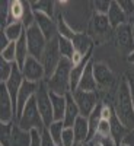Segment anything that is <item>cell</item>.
<instances>
[{"mask_svg":"<svg viewBox=\"0 0 134 146\" xmlns=\"http://www.w3.org/2000/svg\"><path fill=\"white\" fill-rule=\"evenodd\" d=\"M114 113L128 130L134 129V105H133L127 79L124 76L119 80L118 89H117V98L114 102Z\"/></svg>","mask_w":134,"mask_h":146,"instance_id":"6da1fadb","label":"cell"},{"mask_svg":"<svg viewBox=\"0 0 134 146\" xmlns=\"http://www.w3.org/2000/svg\"><path fill=\"white\" fill-rule=\"evenodd\" d=\"M73 64L69 58H61L58 63L55 72L50 79H47L45 83L50 92L57 94V95H67L70 94V73H71Z\"/></svg>","mask_w":134,"mask_h":146,"instance_id":"7a4b0ae2","label":"cell"},{"mask_svg":"<svg viewBox=\"0 0 134 146\" xmlns=\"http://www.w3.org/2000/svg\"><path fill=\"white\" fill-rule=\"evenodd\" d=\"M16 124L22 130H25V131H31V130L44 131L45 130V124H44V120H42V117L40 114V110H38V105H36L35 96L25 105L22 114L16 120Z\"/></svg>","mask_w":134,"mask_h":146,"instance_id":"3957f363","label":"cell"},{"mask_svg":"<svg viewBox=\"0 0 134 146\" xmlns=\"http://www.w3.org/2000/svg\"><path fill=\"white\" fill-rule=\"evenodd\" d=\"M35 101L38 105L40 114L44 120L45 129L50 127L54 123V113H53V104H51V98H50V89H48L45 80L38 83V89L35 94Z\"/></svg>","mask_w":134,"mask_h":146,"instance_id":"277c9868","label":"cell"},{"mask_svg":"<svg viewBox=\"0 0 134 146\" xmlns=\"http://www.w3.org/2000/svg\"><path fill=\"white\" fill-rule=\"evenodd\" d=\"M58 36V35H57ZM57 36L53 40L48 41L45 50L42 53V57H41V63L44 66V70H45V80L50 79L53 76V73L55 72L58 63L61 62V54H60V48H58V40Z\"/></svg>","mask_w":134,"mask_h":146,"instance_id":"5b68a950","label":"cell"},{"mask_svg":"<svg viewBox=\"0 0 134 146\" xmlns=\"http://www.w3.org/2000/svg\"><path fill=\"white\" fill-rule=\"evenodd\" d=\"M26 34V41H28V48H29V54L35 58L41 60L42 53L45 50V47L48 44V40L45 38V35L41 32L36 23H34L32 27L25 29Z\"/></svg>","mask_w":134,"mask_h":146,"instance_id":"8992f818","label":"cell"},{"mask_svg":"<svg viewBox=\"0 0 134 146\" xmlns=\"http://www.w3.org/2000/svg\"><path fill=\"white\" fill-rule=\"evenodd\" d=\"M73 95V100L77 104L79 107V111H80V115L83 117H89L90 113L96 108V105L99 104V98H98V91L96 92H88V91H75L71 94Z\"/></svg>","mask_w":134,"mask_h":146,"instance_id":"52a82bcc","label":"cell"},{"mask_svg":"<svg viewBox=\"0 0 134 146\" xmlns=\"http://www.w3.org/2000/svg\"><path fill=\"white\" fill-rule=\"evenodd\" d=\"M13 118L16 120V110L13 101H12L5 83H0V123H13Z\"/></svg>","mask_w":134,"mask_h":146,"instance_id":"ba28073f","label":"cell"},{"mask_svg":"<svg viewBox=\"0 0 134 146\" xmlns=\"http://www.w3.org/2000/svg\"><path fill=\"white\" fill-rule=\"evenodd\" d=\"M22 75L26 80L29 82H35V83H40L42 80H45V70L44 66L41 63V60L35 58L32 56L28 57V60L25 62V64L22 66Z\"/></svg>","mask_w":134,"mask_h":146,"instance_id":"9c48e42d","label":"cell"},{"mask_svg":"<svg viewBox=\"0 0 134 146\" xmlns=\"http://www.w3.org/2000/svg\"><path fill=\"white\" fill-rule=\"evenodd\" d=\"M36 89H38V83L29 82V80H26V79L23 80L22 86H20V89H19V94H18V101H16V120H18V117L22 114L25 105L35 96Z\"/></svg>","mask_w":134,"mask_h":146,"instance_id":"30bf717a","label":"cell"},{"mask_svg":"<svg viewBox=\"0 0 134 146\" xmlns=\"http://www.w3.org/2000/svg\"><path fill=\"white\" fill-rule=\"evenodd\" d=\"M93 76H95L98 88H102V89L111 88L115 80L112 70L105 63H93Z\"/></svg>","mask_w":134,"mask_h":146,"instance_id":"8fae6325","label":"cell"},{"mask_svg":"<svg viewBox=\"0 0 134 146\" xmlns=\"http://www.w3.org/2000/svg\"><path fill=\"white\" fill-rule=\"evenodd\" d=\"M23 80H25V78H23L22 75V70L20 67L15 63V67H13V73H12V76L9 78V80L5 83V86L10 95L12 101H13V105H15V110H16V101H18V94H19V89L22 86Z\"/></svg>","mask_w":134,"mask_h":146,"instance_id":"7c38bea8","label":"cell"},{"mask_svg":"<svg viewBox=\"0 0 134 146\" xmlns=\"http://www.w3.org/2000/svg\"><path fill=\"white\" fill-rule=\"evenodd\" d=\"M117 31V44L123 51H128V54L134 50V35H133V28L130 23L121 25Z\"/></svg>","mask_w":134,"mask_h":146,"instance_id":"4fadbf2b","label":"cell"},{"mask_svg":"<svg viewBox=\"0 0 134 146\" xmlns=\"http://www.w3.org/2000/svg\"><path fill=\"white\" fill-rule=\"evenodd\" d=\"M35 23L38 25V28L41 29V32L45 35V38L48 41L55 38L58 35L57 22L51 16H47V15H42V13H35Z\"/></svg>","mask_w":134,"mask_h":146,"instance_id":"5bb4252c","label":"cell"},{"mask_svg":"<svg viewBox=\"0 0 134 146\" xmlns=\"http://www.w3.org/2000/svg\"><path fill=\"white\" fill-rule=\"evenodd\" d=\"M106 16H108L109 25H111L112 29H117L121 25L128 23V18L124 13V10L121 9V6L118 5V2H111V7H109V12Z\"/></svg>","mask_w":134,"mask_h":146,"instance_id":"9a60e30c","label":"cell"},{"mask_svg":"<svg viewBox=\"0 0 134 146\" xmlns=\"http://www.w3.org/2000/svg\"><path fill=\"white\" fill-rule=\"evenodd\" d=\"M31 145V133L22 130L16 123L12 130V135L6 143H2V146H29Z\"/></svg>","mask_w":134,"mask_h":146,"instance_id":"2e32d148","label":"cell"},{"mask_svg":"<svg viewBox=\"0 0 134 146\" xmlns=\"http://www.w3.org/2000/svg\"><path fill=\"white\" fill-rule=\"evenodd\" d=\"M77 89L88 91V92H96L98 91V85H96V80H95V76H93V60H90L86 66V69H84Z\"/></svg>","mask_w":134,"mask_h":146,"instance_id":"e0dca14e","label":"cell"},{"mask_svg":"<svg viewBox=\"0 0 134 146\" xmlns=\"http://www.w3.org/2000/svg\"><path fill=\"white\" fill-rule=\"evenodd\" d=\"M66 100H67V104H66V113H64L63 123H64L66 127H73V124L76 123V120L80 117V111H79L77 104L73 100L71 94L66 95Z\"/></svg>","mask_w":134,"mask_h":146,"instance_id":"ac0fdd59","label":"cell"},{"mask_svg":"<svg viewBox=\"0 0 134 146\" xmlns=\"http://www.w3.org/2000/svg\"><path fill=\"white\" fill-rule=\"evenodd\" d=\"M71 41H73V45H75V51L82 56H88L93 50V41L90 40L89 35L83 32H77Z\"/></svg>","mask_w":134,"mask_h":146,"instance_id":"d6986e66","label":"cell"},{"mask_svg":"<svg viewBox=\"0 0 134 146\" xmlns=\"http://www.w3.org/2000/svg\"><path fill=\"white\" fill-rule=\"evenodd\" d=\"M73 131H75V136H76V142L79 143H89V123H88V118L80 115L76 123L73 124Z\"/></svg>","mask_w":134,"mask_h":146,"instance_id":"ffe728a7","label":"cell"},{"mask_svg":"<svg viewBox=\"0 0 134 146\" xmlns=\"http://www.w3.org/2000/svg\"><path fill=\"white\" fill-rule=\"evenodd\" d=\"M130 130L121 123V120L114 114L112 118H111V137L114 139V142L117 143V146H119L121 143L124 142L125 136H127V133Z\"/></svg>","mask_w":134,"mask_h":146,"instance_id":"44dd1931","label":"cell"},{"mask_svg":"<svg viewBox=\"0 0 134 146\" xmlns=\"http://www.w3.org/2000/svg\"><path fill=\"white\" fill-rule=\"evenodd\" d=\"M50 98L53 104V113H54V121H63L64 113H66V95H57L50 92Z\"/></svg>","mask_w":134,"mask_h":146,"instance_id":"7402d4cb","label":"cell"},{"mask_svg":"<svg viewBox=\"0 0 134 146\" xmlns=\"http://www.w3.org/2000/svg\"><path fill=\"white\" fill-rule=\"evenodd\" d=\"M23 15H25V2H22V0H12L10 6H9L7 25L15 23V22H22Z\"/></svg>","mask_w":134,"mask_h":146,"instance_id":"603a6c76","label":"cell"},{"mask_svg":"<svg viewBox=\"0 0 134 146\" xmlns=\"http://www.w3.org/2000/svg\"><path fill=\"white\" fill-rule=\"evenodd\" d=\"M29 48H28V41H26V34H23L20 38L16 41V64L22 69L25 62L29 57Z\"/></svg>","mask_w":134,"mask_h":146,"instance_id":"cb8c5ba5","label":"cell"},{"mask_svg":"<svg viewBox=\"0 0 134 146\" xmlns=\"http://www.w3.org/2000/svg\"><path fill=\"white\" fill-rule=\"evenodd\" d=\"M34 13H42L47 16H54V2L51 0H34L31 2Z\"/></svg>","mask_w":134,"mask_h":146,"instance_id":"d4e9b609","label":"cell"},{"mask_svg":"<svg viewBox=\"0 0 134 146\" xmlns=\"http://www.w3.org/2000/svg\"><path fill=\"white\" fill-rule=\"evenodd\" d=\"M6 36L9 38L10 42H16L20 36L25 34V27L22 25V22H15V23H10V25H7L5 29H2Z\"/></svg>","mask_w":134,"mask_h":146,"instance_id":"484cf974","label":"cell"},{"mask_svg":"<svg viewBox=\"0 0 134 146\" xmlns=\"http://www.w3.org/2000/svg\"><path fill=\"white\" fill-rule=\"evenodd\" d=\"M92 23H93V29L95 32H98L99 35L106 34L109 29H111V25H109V21L106 15H98L95 13L92 18Z\"/></svg>","mask_w":134,"mask_h":146,"instance_id":"4316f807","label":"cell"},{"mask_svg":"<svg viewBox=\"0 0 134 146\" xmlns=\"http://www.w3.org/2000/svg\"><path fill=\"white\" fill-rule=\"evenodd\" d=\"M55 22H57V31H58V35L60 36H64V38H69V40L75 38V35L77 32L71 29V27L67 23V21L64 19L63 15H58V18H57Z\"/></svg>","mask_w":134,"mask_h":146,"instance_id":"83f0119b","label":"cell"},{"mask_svg":"<svg viewBox=\"0 0 134 146\" xmlns=\"http://www.w3.org/2000/svg\"><path fill=\"white\" fill-rule=\"evenodd\" d=\"M58 40V48H60V54L64 58L71 60L73 54H75V45H73V41L69 38H64V36H57Z\"/></svg>","mask_w":134,"mask_h":146,"instance_id":"f1b7e54d","label":"cell"},{"mask_svg":"<svg viewBox=\"0 0 134 146\" xmlns=\"http://www.w3.org/2000/svg\"><path fill=\"white\" fill-rule=\"evenodd\" d=\"M66 126L63 121H54V123L50 126V127H47L48 133H50V136L54 139L55 143L58 145H61V136H63V131H64Z\"/></svg>","mask_w":134,"mask_h":146,"instance_id":"f546056e","label":"cell"},{"mask_svg":"<svg viewBox=\"0 0 134 146\" xmlns=\"http://www.w3.org/2000/svg\"><path fill=\"white\" fill-rule=\"evenodd\" d=\"M13 67H15V63H9L3 58L0 60V82L2 83H6L9 80V78L13 73Z\"/></svg>","mask_w":134,"mask_h":146,"instance_id":"4dcf8cb0","label":"cell"},{"mask_svg":"<svg viewBox=\"0 0 134 146\" xmlns=\"http://www.w3.org/2000/svg\"><path fill=\"white\" fill-rule=\"evenodd\" d=\"M2 58L6 60L9 63H16V42H10L6 48H3L2 51Z\"/></svg>","mask_w":134,"mask_h":146,"instance_id":"1f68e13d","label":"cell"},{"mask_svg":"<svg viewBox=\"0 0 134 146\" xmlns=\"http://www.w3.org/2000/svg\"><path fill=\"white\" fill-rule=\"evenodd\" d=\"M96 136H98V139L111 137V121L101 120L98 129H96ZM95 139H96V137H95Z\"/></svg>","mask_w":134,"mask_h":146,"instance_id":"d6a6232c","label":"cell"},{"mask_svg":"<svg viewBox=\"0 0 134 146\" xmlns=\"http://www.w3.org/2000/svg\"><path fill=\"white\" fill-rule=\"evenodd\" d=\"M76 136H75V131H73V127H66L63 131V136H61V146H76Z\"/></svg>","mask_w":134,"mask_h":146,"instance_id":"836d02e7","label":"cell"},{"mask_svg":"<svg viewBox=\"0 0 134 146\" xmlns=\"http://www.w3.org/2000/svg\"><path fill=\"white\" fill-rule=\"evenodd\" d=\"M93 7H95V13L108 15L109 7H111V2H106V0H98V2H93Z\"/></svg>","mask_w":134,"mask_h":146,"instance_id":"e575fe53","label":"cell"},{"mask_svg":"<svg viewBox=\"0 0 134 146\" xmlns=\"http://www.w3.org/2000/svg\"><path fill=\"white\" fill-rule=\"evenodd\" d=\"M9 6H10V2H7V0H5V2L0 3V7H2V10H0V21H2V29H5V28H6V25H7Z\"/></svg>","mask_w":134,"mask_h":146,"instance_id":"d590c367","label":"cell"},{"mask_svg":"<svg viewBox=\"0 0 134 146\" xmlns=\"http://www.w3.org/2000/svg\"><path fill=\"white\" fill-rule=\"evenodd\" d=\"M118 5L124 10V13L127 15L128 19L134 18V2H131V0H121V2H118Z\"/></svg>","mask_w":134,"mask_h":146,"instance_id":"8d00e7d4","label":"cell"},{"mask_svg":"<svg viewBox=\"0 0 134 146\" xmlns=\"http://www.w3.org/2000/svg\"><path fill=\"white\" fill-rule=\"evenodd\" d=\"M114 107L108 102H102V111H101V117L102 120H106V121H111L112 115H114Z\"/></svg>","mask_w":134,"mask_h":146,"instance_id":"74e56055","label":"cell"},{"mask_svg":"<svg viewBox=\"0 0 134 146\" xmlns=\"http://www.w3.org/2000/svg\"><path fill=\"white\" fill-rule=\"evenodd\" d=\"M31 145L29 146H42V136L40 130H31Z\"/></svg>","mask_w":134,"mask_h":146,"instance_id":"f35d334b","label":"cell"},{"mask_svg":"<svg viewBox=\"0 0 134 146\" xmlns=\"http://www.w3.org/2000/svg\"><path fill=\"white\" fill-rule=\"evenodd\" d=\"M41 136H42V146H61V145H58V143L54 142V139L50 136V133H48L47 129L41 133Z\"/></svg>","mask_w":134,"mask_h":146,"instance_id":"ab89813d","label":"cell"},{"mask_svg":"<svg viewBox=\"0 0 134 146\" xmlns=\"http://www.w3.org/2000/svg\"><path fill=\"white\" fill-rule=\"evenodd\" d=\"M124 78L127 79L128 88H130V94H131V100H133V105H134V72H127Z\"/></svg>","mask_w":134,"mask_h":146,"instance_id":"60d3db41","label":"cell"},{"mask_svg":"<svg viewBox=\"0 0 134 146\" xmlns=\"http://www.w3.org/2000/svg\"><path fill=\"white\" fill-rule=\"evenodd\" d=\"M10 44V41H9V38L6 36V34L2 31V34H0V51L3 50V48H6L7 45Z\"/></svg>","mask_w":134,"mask_h":146,"instance_id":"b9f144b4","label":"cell"},{"mask_svg":"<svg viewBox=\"0 0 134 146\" xmlns=\"http://www.w3.org/2000/svg\"><path fill=\"white\" fill-rule=\"evenodd\" d=\"M123 143H125V145H128V146H134V129L127 133V136H125V139H124Z\"/></svg>","mask_w":134,"mask_h":146,"instance_id":"7bdbcfd3","label":"cell"},{"mask_svg":"<svg viewBox=\"0 0 134 146\" xmlns=\"http://www.w3.org/2000/svg\"><path fill=\"white\" fill-rule=\"evenodd\" d=\"M101 142H102V145L104 146H117V143L114 142V139L112 137H106V139H99Z\"/></svg>","mask_w":134,"mask_h":146,"instance_id":"ee69618b","label":"cell"},{"mask_svg":"<svg viewBox=\"0 0 134 146\" xmlns=\"http://www.w3.org/2000/svg\"><path fill=\"white\" fill-rule=\"evenodd\" d=\"M89 145H90V146H104V145H102V142H101L98 137H96V139H93V140H92Z\"/></svg>","mask_w":134,"mask_h":146,"instance_id":"f6af8a7d","label":"cell"},{"mask_svg":"<svg viewBox=\"0 0 134 146\" xmlns=\"http://www.w3.org/2000/svg\"><path fill=\"white\" fill-rule=\"evenodd\" d=\"M127 62H128V63H131V64H134V50L127 56Z\"/></svg>","mask_w":134,"mask_h":146,"instance_id":"bcb514c9","label":"cell"},{"mask_svg":"<svg viewBox=\"0 0 134 146\" xmlns=\"http://www.w3.org/2000/svg\"><path fill=\"white\" fill-rule=\"evenodd\" d=\"M128 23H130L131 28H133V35H134V18H131V19L128 21Z\"/></svg>","mask_w":134,"mask_h":146,"instance_id":"7dc6e473","label":"cell"},{"mask_svg":"<svg viewBox=\"0 0 134 146\" xmlns=\"http://www.w3.org/2000/svg\"><path fill=\"white\" fill-rule=\"evenodd\" d=\"M76 146H90L89 143H79V145H76Z\"/></svg>","mask_w":134,"mask_h":146,"instance_id":"c3c4849f","label":"cell"},{"mask_svg":"<svg viewBox=\"0 0 134 146\" xmlns=\"http://www.w3.org/2000/svg\"><path fill=\"white\" fill-rule=\"evenodd\" d=\"M119 146H128V145H125V143H121Z\"/></svg>","mask_w":134,"mask_h":146,"instance_id":"681fc988","label":"cell"}]
</instances>
